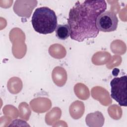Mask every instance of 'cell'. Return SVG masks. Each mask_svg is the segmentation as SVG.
<instances>
[{
	"label": "cell",
	"instance_id": "5",
	"mask_svg": "<svg viewBox=\"0 0 127 127\" xmlns=\"http://www.w3.org/2000/svg\"><path fill=\"white\" fill-rule=\"evenodd\" d=\"M70 35V29L68 24L58 25L56 29V37L60 40H64Z\"/></svg>",
	"mask_w": 127,
	"mask_h": 127
},
{
	"label": "cell",
	"instance_id": "3",
	"mask_svg": "<svg viewBox=\"0 0 127 127\" xmlns=\"http://www.w3.org/2000/svg\"><path fill=\"white\" fill-rule=\"evenodd\" d=\"M111 96L121 106H127V76L115 77L110 82Z\"/></svg>",
	"mask_w": 127,
	"mask_h": 127
},
{
	"label": "cell",
	"instance_id": "2",
	"mask_svg": "<svg viewBox=\"0 0 127 127\" xmlns=\"http://www.w3.org/2000/svg\"><path fill=\"white\" fill-rule=\"evenodd\" d=\"M34 30L40 34H48L53 33L57 27V17L55 11L48 7L36 8L31 19Z\"/></svg>",
	"mask_w": 127,
	"mask_h": 127
},
{
	"label": "cell",
	"instance_id": "1",
	"mask_svg": "<svg viewBox=\"0 0 127 127\" xmlns=\"http://www.w3.org/2000/svg\"><path fill=\"white\" fill-rule=\"evenodd\" d=\"M106 8L104 0L77 1L70 9L67 19L71 39L81 42L96 37L99 33L96 27L97 17Z\"/></svg>",
	"mask_w": 127,
	"mask_h": 127
},
{
	"label": "cell",
	"instance_id": "4",
	"mask_svg": "<svg viewBox=\"0 0 127 127\" xmlns=\"http://www.w3.org/2000/svg\"><path fill=\"white\" fill-rule=\"evenodd\" d=\"M118 19L115 12L106 11L102 13L97 17L96 27L99 31L103 32H111L115 31L118 27Z\"/></svg>",
	"mask_w": 127,
	"mask_h": 127
}]
</instances>
